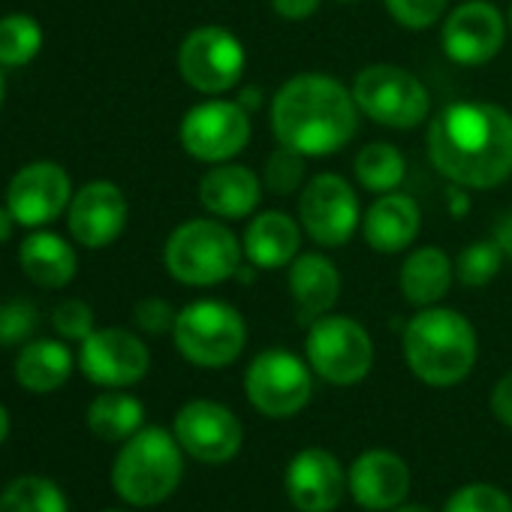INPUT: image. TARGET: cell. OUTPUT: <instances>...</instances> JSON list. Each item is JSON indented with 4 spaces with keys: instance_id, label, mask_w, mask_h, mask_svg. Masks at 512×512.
<instances>
[{
    "instance_id": "cell-1",
    "label": "cell",
    "mask_w": 512,
    "mask_h": 512,
    "mask_svg": "<svg viewBox=\"0 0 512 512\" xmlns=\"http://www.w3.org/2000/svg\"><path fill=\"white\" fill-rule=\"evenodd\" d=\"M428 157L452 184L491 190L512 175V115L497 103H449L431 118Z\"/></svg>"
},
{
    "instance_id": "cell-2",
    "label": "cell",
    "mask_w": 512,
    "mask_h": 512,
    "mask_svg": "<svg viewBox=\"0 0 512 512\" xmlns=\"http://www.w3.org/2000/svg\"><path fill=\"white\" fill-rule=\"evenodd\" d=\"M272 130L278 145L305 157H329L356 136L359 106L338 79L299 73L272 100Z\"/></svg>"
},
{
    "instance_id": "cell-3",
    "label": "cell",
    "mask_w": 512,
    "mask_h": 512,
    "mask_svg": "<svg viewBox=\"0 0 512 512\" xmlns=\"http://www.w3.org/2000/svg\"><path fill=\"white\" fill-rule=\"evenodd\" d=\"M404 359L422 383L449 389L476 365V332L452 308H422L404 326Z\"/></svg>"
},
{
    "instance_id": "cell-4",
    "label": "cell",
    "mask_w": 512,
    "mask_h": 512,
    "mask_svg": "<svg viewBox=\"0 0 512 512\" xmlns=\"http://www.w3.org/2000/svg\"><path fill=\"white\" fill-rule=\"evenodd\" d=\"M184 473L181 443L163 428H139L112 464V485L133 506H157L175 494Z\"/></svg>"
},
{
    "instance_id": "cell-5",
    "label": "cell",
    "mask_w": 512,
    "mask_h": 512,
    "mask_svg": "<svg viewBox=\"0 0 512 512\" xmlns=\"http://www.w3.org/2000/svg\"><path fill=\"white\" fill-rule=\"evenodd\" d=\"M241 253V241L220 220H187L169 235L163 263L187 287H214L238 275Z\"/></svg>"
},
{
    "instance_id": "cell-6",
    "label": "cell",
    "mask_w": 512,
    "mask_h": 512,
    "mask_svg": "<svg viewBox=\"0 0 512 512\" xmlns=\"http://www.w3.org/2000/svg\"><path fill=\"white\" fill-rule=\"evenodd\" d=\"M172 338L178 353L190 365L226 368L241 356L247 344V326L232 305L217 299H202L178 311Z\"/></svg>"
},
{
    "instance_id": "cell-7",
    "label": "cell",
    "mask_w": 512,
    "mask_h": 512,
    "mask_svg": "<svg viewBox=\"0 0 512 512\" xmlns=\"http://www.w3.org/2000/svg\"><path fill=\"white\" fill-rule=\"evenodd\" d=\"M308 365L332 386H356L371 374L374 341L362 323L344 314L317 317L305 341Z\"/></svg>"
},
{
    "instance_id": "cell-8",
    "label": "cell",
    "mask_w": 512,
    "mask_h": 512,
    "mask_svg": "<svg viewBox=\"0 0 512 512\" xmlns=\"http://www.w3.org/2000/svg\"><path fill=\"white\" fill-rule=\"evenodd\" d=\"M353 97L359 112L392 130H413L431 115L428 88L413 73L392 64L365 67L353 82Z\"/></svg>"
},
{
    "instance_id": "cell-9",
    "label": "cell",
    "mask_w": 512,
    "mask_h": 512,
    "mask_svg": "<svg viewBox=\"0 0 512 512\" xmlns=\"http://www.w3.org/2000/svg\"><path fill=\"white\" fill-rule=\"evenodd\" d=\"M247 401L272 419L296 416L308 407L314 392V368L290 350H266L247 365Z\"/></svg>"
},
{
    "instance_id": "cell-10",
    "label": "cell",
    "mask_w": 512,
    "mask_h": 512,
    "mask_svg": "<svg viewBox=\"0 0 512 512\" xmlns=\"http://www.w3.org/2000/svg\"><path fill=\"white\" fill-rule=\"evenodd\" d=\"M244 67L247 55L241 40L220 25H202L190 31L178 49V70L199 94H223L235 88L244 76Z\"/></svg>"
},
{
    "instance_id": "cell-11",
    "label": "cell",
    "mask_w": 512,
    "mask_h": 512,
    "mask_svg": "<svg viewBox=\"0 0 512 512\" xmlns=\"http://www.w3.org/2000/svg\"><path fill=\"white\" fill-rule=\"evenodd\" d=\"M299 220L311 241L323 247H344L362 223L356 190L335 172L314 175L299 196Z\"/></svg>"
},
{
    "instance_id": "cell-12",
    "label": "cell",
    "mask_w": 512,
    "mask_h": 512,
    "mask_svg": "<svg viewBox=\"0 0 512 512\" xmlns=\"http://www.w3.org/2000/svg\"><path fill=\"white\" fill-rule=\"evenodd\" d=\"M250 142V115L241 103L208 100L181 121V145L202 163H226Z\"/></svg>"
},
{
    "instance_id": "cell-13",
    "label": "cell",
    "mask_w": 512,
    "mask_h": 512,
    "mask_svg": "<svg viewBox=\"0 0 512 512\" xmlns=\"http://www.w3.org/2000/svg\"><path fill=\"white\" fill-rule=\"evenodd\" d=\"M172 434L181 443V449L202 464L232 461L244 443V428L238 416L229 407L208 398L187 401L175 416Z\"/></svg>"
},
{
    "instance_id": "cell-14",
    "label": "cell",
    "mask_w": 512,
    "mask_h": 512,
    "mask_svg": "<svg viewBox=\"0 0 512 512\" xmlns=\"http://www.w3.org/2000/svg\"><path fill=\"white\" fill-rule=\"evenodd\" d=\"M82 374L109 389H124L139 383L151 368L148 347L127 329H94L79 350Z\"/></svg>"
},
{
    "instance_id": "cell-15",
    "label": "cell",
    "mask_w": 512,
    "mask_h": 512,
    "mask_svg": "<svg viewBox=\"0 0 512 512\" xmlns=\"http://www.w3.org/2000/svg\"><path fill=\"white\" fill-rule=\"evenodd\" d=\"M506 40V19L488 0H467L443 22V52L461 67H479L497 58Z\"/></svg>"
},
{
    "instance_id": "cell-16",
    "label": "cell",
    "mask_w": 512,
    "mask_h": 512,
    "mask_svg": "<svg viewBox=\"0 0 512 512\" xmlns=\"http://www.w3.org/2000/svg\"><path fill=\"white\" fill-rule=\"evenodd\" d=\"M73 202L70 175L58 163H31L25 166L7 190V208L22 226H43L61 217Z\"/></svg>"
},
{
    "instance_id": "cell-17",
    "label": "cell",
    "mask_w": 512,
    "mask_h": 512,
    "mask_svg": "<svg viewBox=\"0 0 512 512\" xmlns=\"http://www.w3.org/2000/svg\"><path fill=\"white\" fill-rule=\"evenodd\" d=\"M284 485L299 512H332L344 497L347 470L329 449L308 446L287 464Z\"/></svg>"
},
{
    "instance_id": "cell-18",
    "label": "cell",
    "mask_w": 512,
    "mask_h": 512,
    "mask_svg": "<svg viewBox=\"0 0 512 512\" xmlns=\"http://www.w3.org/2000/svg\"><path fill=\"white\" fill-rule=\"evenodd\" d=\"M127 226V199L112 181L85 184L70 202V232L79 244L100 250Z\"/></svg>"
},
{
    "instance_id": "cell-19",
    "label": "cell",
    "mask_w": 512,
    "mask_h": 512,
    "mask_svg": "<svg viewBox=\"0 0 512 512\" xmlns=\"http://www.w3.org/2000/svg\"><path fill=\"white\" fill-rule=\"evenodd\" d=\"M347 485L362 509L386 512L410 494V467L389 449H368L347 470Z\"/></svg>"
},
{
    "instance_id": "cell-20",
    "label": "cell",
    "mask_w": 512,
    "mask_h": 512,
    "mask_svg": "<svg viewBox=\"0 0 512 512\" xmlns=\"http://www.w3.org/2000/svg\"><path fill=\"white\" fill-rule=\"evenodd\" d=\"M422 226V211L413 196L407 193H383L380 199L371 202L362 220L365 241L377 253H401L407 250Z\"/></svg>"
},
{
    "instance_id": "cell-21",
    "label": "cell",
    "mask_w": 512,
    "mask_h": 512,
    "mask_svg": "<svg viewBox=\"0 0 512 512\" xmlns=\"http://www.w3.org/2000/svg\"><path fill=\"white\" fill-rule=\"evenodd\" d=\"M202 205L223 220H241L263 199V181L247 166H214L199 181Z\"/></svg>"
},
{
    "instance_id": "cell-22",
    "label": "cell",
    "mask_w": 512,
    "mask_h": 512,
    "mask_svg": "<svg viewBox=\"0 0 512 512\" xmlns=\"http://www.w3.org/2000/svg\"><path fill=\"white\" fill-rule=\"evenodd\" d=\"M302 244L299 223L284 211L256 214L244 229V256L253 269H284L296 260Z\"/></svg>"
},
{
    "instance_id": "cell-23",
    "label": "cell",
    "mask_w": 512,
    "mask_h": 512,
    "mask_svg": "<svg viewBox=\"0 0 512 512\" xmlns=\"http://www.w3.org/2000/svg\"><path fill=\"white\" fill-rule=\"evenodd\" d=\"M290 293L299 308L302 323L332 314L341 296V275L323 253H302L290 263Z\"/></svg>"
},
{
    "instance_id": "cell-24",
    "label": "cell",
    "mask_w": 512,
    "mask_h": 512,
    "mask_svg": "<svg viewBox=\"0 0 512 512\" xmlns=\"http://www.w3.org/2000/svg\"><path fill=\"white\" fill-rule=\"evenodd\" d=\"M19 260H22L25 275L46 290L67 287L79 269L76 250L55 232H34L31 238H25Z\"/></svg>"
},
{
    "instance_id": "cell-25",
    "label": "cell",
    "mask_w": 512,
    "mask_h": 512,
    "mask_svg": "<svg viewBox=\"0 0 512 512\" xmlns=\"http://www.w3.org/2000/svg\"><path fill=\"white\" fill-rule=\"evenodd\" d=\"M455 278V266L440 247H419L401 266V293L416 308L437 305Z\"/></svg>"
},
{
    "instance_id": "cell-26",
    "label": "cell",
    "mask_w": 512,
    "mask_h": 512,
    "mask_svg": "<svg viewBox=\"0 0 512 512\" xmlns=\"http://www.w3.org/2000/svg\"><path fill=\"white\" fill-rule=\"evenodd\" d=\"M73 374V353L61 341H31L16 359V380L28 392H55Z\"/></svg>"
},
{
    "instance_id": "cell-27",
    "label": "cell",
    "mask_w": 512,
    "mask_h": 512,
    "mask_svg": "<svg viewBox=\"0 0 512 512\" xmlns=\"http://www.w3.org/2000/svg\"><path fill=\"white\" fill-rule=\"evenodd\" d=\"M142 419H145L142 401L127 392H106L94 398V404L88 407V428L94 437L106 443L130 440L142 428Z\"/></svg>"
},
{
    "instance_id": "cell-28",
    "label": "cell",
    "mask_w": 512,
    "mask_h": 512,
    "mask_svg": "<svg viewBox=\"0 0 512 512\" xmlns=\"http://www.w3.org/2000/svg\"><path fill=\"white\" fill-rule=\"evenodd\" d=\"M407 175L404 154L389 142H371L356 154V181L371 193H392Z\"/></svg>"
},
{
    "instance_id": "cell-29",
    "label": "cell",
    "mask_w": 512,
    "mask_h": 512,
    "mask_svg": "<svg viewBox=\"0 0 512 512\" xmlns=\"http://www.w3.org/2000/svg\"><path fill=\"white\" fill-rule=\"evenodd\" d=\"M0 512H67V497L46 476H19L0 494Z\"/></svg>"
},
{
    "instance_id": "cell-30",
    "label": "cell",
    "mask_w": 512,
    "mask_h": 512,
    "mask_svg": "<svg viewBox=\"0 0 512 512\" xmlns=\"http://www.w3.org/2000/svg\"><path fill=\"white\" fill-rule=\"evenodd\" d=\"M43 49V31L31 16L0 19V67H25Z\"/></svg>"
},
{
    "instance_id": "cell-31",
    "label": "cell",
    "mask_w": 512,
    "mask_h": 512,
    "mask_svg": "<svg viewBox=\"0 0 512 512\" xmlns=\"http://www.w3.org/2000/svg\"><path fill=\"white\" fill-rule=\"evenodd\" d=\"M503 250L497 247V241H473L467 244L461 253H458V260H455V278L470 287V290H479L485 284H491L503 266Z\"/></svg>"
},
{
    "instance_id": "cell-32",
    "label": "cell",
    "mask_w": 512,
    "mask_h": 512,
    "mask_svg": "<svg viewBox=\"0 0 512 512\" xmlns=\"http://www.w3.org/2000/svg\"><path fill=\"white\" fill-rule=\"evenodd\" d=\"M305 154L281 145L266 157V169H263V184L275 193V196H290L302 187L305 181Z\"/></svg>"
},
{
    "instance_id": "cell-33",
    "label": "cell",
    "mask_w": 512,
    "mask_h": 512,
    "mask_svg": "<svg viewBox=\"0 0 512 512\" xmlns=\"http://www.w3.org/2000/svg\"><path fill=\"white\" fill-rule=\"evenodd\" d=\"M443 512H512V500L497 485L473 482V485L458 488L446 500Z\"/></svg>"
},
{
    "instance_id": "cell-34",
    "label": "cell",
    "mask_w": 512,
    "mask_h": 512,
    "mask_svg": "<svg viewBox=\"0 0 512 512\" xmlns=\"http://www.w3.org/2000/svg\"><path fill=\"white\" fill-rule=\"evenodd\" d=\"M449 0H386L389 16L407 31H425L437 25Z\"/></svg>"
},
{
    "instance_id": "cell-35",
    "label": "cell",
    "mask_w": 512,
    "mask_h": 512,
    "mask_svg": "<svg viewBox=\"0 0 512 512\" xmlns=\"http://www.w3.org/2000/svg\"><path fill=\"white\" fill-rule=\"evenodd\" d=\"M37 329V311L34 305L16 299V302H0V344H22Z\"/></svg>"
},
{
    "instance_id": "cell-36",
    "label": "cell",
    "mask_w": 512,
    "mask_h": 512,
    "mask_svg": "<svg viewBox=\"0 0 512 512\" xmlns=\"http://www.w3.org/2000/svg\"><path fill=\"white\" fill-rule=\"evenodd\" d=\"M52 323H55L58 335H64L70 341H85L94 332V311L79 299H67L55 308Z\"/></svg>"
},
{
    "instance_id": "cell-37",
    "label": "cell",
    "mask_w": 512,
    "mask_h": 512,
    "mask_svg": "<svg viewBox=\"0 0 512 512\" xmlns=\"http://www.w3.org/2000/svg\"><path fill=\"white\" fill-rule=\"evenodd\" d=\"M133 320L142 332L148 335H163V332H172L175 329V320L178 314L172 311L169 302L163 299H142L133 311Z\"/></svg>"
},
{
    "instance_id": "cell-38",
    "label": "cell",
    "mask_w": 512,
    "mask_h": 512,
    "mask_svg": "<svg viewBox=\"0 0 512 512\" xmlns=\"http://www.w3.org/2000/svg\"><path fill=\"white\" fill-rule=\"evenodd\" d=\"M491 410L506 428H512V371L497 380V386L491 392Z\"/></svg>"
},
{
    "instance_id": "cell-39",
    "label": "cell",
    "mask_w": 512,
    "mask_h": 512,
    "mask_svg": "<svg viewBox=\"0 0 512 512\" xmlns=\"http://www.w3.org/2000/svg\"><path fill=\"white\" fill-rule=\"evenodd\" d=\"M272 7L287 22H305L320 10V0H272Z\"/></svg>"
},
{
    "instance_id": "cell-40",
    "label": "cell",
    "mask_w": 512,
    "mask_h": 512,
    "mask_svg": "<svg viewBox=\"0 0 512 512\" xmlns=\"http://www.w3.org/2000/svg\"><path fill=\"white\" fill-rule=\"evenodd\" d=\"M494 241H497V247L503 250V256H509V260H512V211L503 214V217L497 220V226H494Z\"/></svg>"
},
{
    "instance_id": "cell-41",
    "label": "cell",
    "mask_w": 512,
    "mask_h": 512,
    "mask_svg": "<svg viewBox=\"0 0 512 512\" xmlns=\"http://www.w3.org/2000/svg\"><path fill=\"white\" fill-rule=\"evenodd\" d=\"M13 223H16V217L10 214V208H0V244L10 241V235H13Z\"/></svg>"
},
{
    "instance_id": "cell-42",
    "label": "cell",
    "mask_w": 512,
    "mask_h": 512,
    "mask_svg": "<svg viewBox=\"0 0 512 512\" xmlns=\"http://www.w3.org/2000/svg\"><path fill=\"white\" fill-rule=\"evenodd\" d=\"M241 106H244L247 112L260 106V91H256V88H244V94H241Z\"/></svg>"
},
{
    "instance_id": "cell-43",
    "label": "cell",
    "mask_w": 512,
    "mask_h": 512,
    "mask_svg": "<svg viewBox=\"0 0 512 512\" xmlns=\"http://www.w3.org/2000/svg\"><path fill=\"white\" fill-rule=\"evenodd\" d=\"M7 434H10V413H7L4 404H0V443L7 440Z\"/></svg>"
},
{
    "instance_id": "cell-44",
    "label": "cell",
    "mask_w": 512,
    "mask_h": 512,
    "mask_svg": "<svg viewBox=\"0 0 512 512\" xmlns=\"http://www.w3.org/2000/svg\"><path fill=\"white\" fill-rule=\"evenodd\" d=\"M392 512H431L428 506H419V503H398Z\"/></svg>"
},
{
    "instance_id": "cell-45",
    "label": "cell",
    "mask_w": 512,
    "mask_h": 512,
    "mask_svg": "<svg viewBox=\"0 0 512 512\" xmlns=\"http://www.w3.org/2000/svg\"><path fill=\"white\" fill-rule=\"evenodd\" d=\"M0 103H4V73H0Z\"/></svg>"
},
{
    "instance_id": "cell-46",
    "label": "cell",
    "mask_w": 512,
    "mask_h": 512,
    "mask_svg": "<svg viewBox=\"0 0 512 512\" xmlns=\"http://www.w3.org/2000/svg\"><path fill=\"white\" fill-rule=\"evenodd\" d=\"M509 31H512V10H509Z\"/></svg>"
},
{
    "instance_id": "cell-47",
    "label": "cell",
    "mask_w": 512,
    "mask_h": 512,
    "mask_svg": "<svg viewBox=\"0 0 512 512\" xmlns=\"http://www.w3.org/2000/svg\"><path fill=\"white\" fill-rule=\"evenodd\" d=\"M106 512H124V509H106Z\"/></svg>"
},
{
    "instance_id": "cell-48",
    "label": "cell",
    "mask_w": 512,
    "mask_h": 512,
    "mask_svg": "<svg viewBox=\"0 0 512 512\" xmlns=\"http://www.w3.org/2000/svg\"><path fill=\"white\" fill-rule=\"evenodd\" d=\"M341 4H353V0H341Z\"/></svg>"
}]
</instances>
